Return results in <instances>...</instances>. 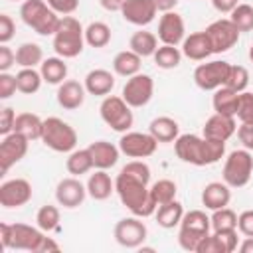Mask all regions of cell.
<instances>
[{
	"label": "cell",
	"instance_id": "1",
	"mask_svg": "<svg viewBox=\"0 0 253 253\" xmlns=\"http://www.w3.org/2000/svg\"><path fill=\"white\" fill-rule=\"evenodd\" d=\"M174 150H176V156L186 164L210 166L223 158L225 142L198 136V134H180L174 140Z\"/></svg>",
	"mask_w": 253,
	"mask_h": 253
},
{
	"label": "cell",
	"instance_id": "2",
	"mask_svg": "<svg viewBox=\"0 0 253 253\" xmlns=\"http://www.w3.org/2000/svg\"><path fill=\"white\" fill-rule=\"evenodd\" d=\"M115 192L121 200V204L136 217H148L156 211V202L150 194L148 184L119 172L115 178Z\"/></svg>",
	"mask_w": 253,
	"mask_h": 253
},
{
	"label": "cell",
	"instance_id": "3",
	"mask_svg": "<svg viewBox=\"0 0 253 253\" xmlns=\"http://www.w3.org/2000/svg\"><path fill=\"white\" fill-rule=\"evenodd\" d=\"M85 45V30L81 22L73 16H61L59 26L53 34V49L59 57L71 59L83 51Z\"/></svg>",
	"mask_w": 253,
	"mask_h": 253
},
{
	"label": "cell",
	"instance_id": "4",
	"mask_svg": "<svg viewBox=\"0 0 253 253\" xmlns=\"http://www.w3.org/2000/svg\"><path fill=\"white\" fill-rule=\"evenodd\" d=\"M22 22L40 36H53L59 26V14L53 12L45 0H24L20 6Z\"/></svg>",
	"mask_w": 253,
	"mask_h": 253
},
{
	"label": "cell",
	"instance_id": "5",
	"mask_svg": "<svg viewBox=\"0 0 253 253\" xmlns=\"http://www.w3.org/2000/svg\"><path fill=\"white\" fill-rule=\"evenodd\" d=\"M210 229H211V219H210V215H206V211H202V210L186 211L180 221V231H178L180 247L184 251L196 253L200 241L206 235H210Z\"/></svg>",
	"mask_w": 253,
	"mask_h": 253
},
{
	"label": "cell",
	"instance_id": "6",
	"mask_svg": "<svg viewBox=\"0 0 253 253\" xmlns=\"http://www.w3.org/2000/svg\"><path fill=\"white\" fill-rule=\"evenodd\" d=\"M40 140L53 152H71L77 146V132L63 119L47 117L43 119V130Z\"/></svg>",
	"mask_w": 253,
	"mask_h": 253
},
{
	"label": "cell",
	"instance_id": "7",
	"mask_svg": "<svg viewBox=\"0 0 253 253\" xmlns=\"http://www.w3.org/2000/svg\"><path fill=\"white\" fill-rule=\"evenodd\" d=\"M43 233L40 227H32L28 223H0V241L4 249H24L38 251Z\"/></svg>",
	"mask_w": 253,
	"mask_h": 253
},
{
	"label": "cell",
	"instance_id": "8",
	"mask_svg": "<svg viewBox=\"0 0 253 253\" xmlns=\"http://www.w3.org/2000/svg\"><path fill=\"white\" fill-rule=\"evenodd\" d=\"M223 182L229 188H243L253 174V154L247 148H239L227 154L223 162Z\"/></svg>",
	"mask_w": 253,
	"mask_h": 253
},
{
	"label": "cell",
	"instance_id": "9",
	"mask_svg": "<svg viewBox=\"0 0 253 253\" xmlns=\"http://www.w3.org/2000/svg\"><path fill=\"white\" fill-rule=\"evenodd\" d=\"M130 109L132 107H128L123 97L107 95L99 107V113H101V119L107 126H111L117 132H126L134 123Z\"/></svg>",
	"mask_w": 253,
	"mask_h": 253
},
{
	"label": "cell",
	"instance_id": "10",
	"mask_svg": "<svg viewBox=\"0 0 253 253\" xmlns=\"http://www.w3.org/2000/svg\"><path fill=\"white\" fill-rule=\"evenodd\" d=\"M229 63L223 59H213L208 63H200L194 69V83L202 91H215L225 85L227 73H229Z\"/></svg>",
	"mask_w": 253,
	"mask_h": 253
},
{
	"label": "cell",
	"instance_id": "11",
	"mask_svg": "<svg viewBox=\"0 0 253 253\" xmlns=\"http://www.w3.org/2000/svg\"><path fill=\"white\" fill-rule=\"evenodd\" d=\"M204 32L208 34L213 53H223V51L231 49L239 42V34H241L229 18H219V20L211 22Z\"/></svg>",
	"mask_w": 253,
	"mask_h": 253
},
{
	"label": "cell",
	"instance_id": "12",
	"mask_svg": "<svg viewBox=\"0 0 253 253\" xmlns=\"http://www.w3.org/2000/svg\"><path fill=\"white\" fill-rule=\"evenodd\" d=\"M152 95H154V81H152V77L146 75V73H136V75L126 79L121 97L126 101L128 107L138 109V107L148 105Z\"/></svg>",
	"mask_w": 253,
	"mask_h": 253
},
{
	"label": "cell",
	"instance_id": "13",
	"mask_svg": "<svg viewBox=\"0 0 253 253\" xmlns=\"http://www.w3.org/2000/svg\"><path fill=\"white\" fill-rule=\"evenodd\" d=\"M156 146H158V140L150 132L126 130L119 140L121 152L128 158H148L156 152Z\"/></svg>",
	"mask_w": 253,
	"mask_h": 253
},
{
	"label": "cell",
	"instance_id": "14",
	"mask_svg": "<svg viewBox=\"0 0 253 253\" xmlns=\"http://www.w3.org/2000/svg\"><path fill=\"white\" fill-rule=\"evenodd\" d=\"M148 235V229L146 225L142 223V217H125L121 221H117L115 225V239L119 245L126 247V249H136L144 243Z\"/></svg>",
	"mask_w": 253,
	"mask_h": 253
},
{
	"label": "cell",
	"instance_id": "15",
	"mask_svg": "<svg viewBox=\"0 0 253 253\" xmlns=\"http://www.w3.org/2000/svg\"><path fill=\"white\" fill-rule=\"evenodd\" d=\"M28 144L30 140L20 134V132H10L6 136H2V142H0V168H2V174H6L14 164H18L26 152H28Z\"/></svg>",
	"mask_w": 253,
	"mask_h": 253
},
{
	"label": "cell",
	"instance_id": "16",
	"mask_svg": "<svg viewBox=\"0 0 253 253\" xmlns=\"http://www.w3.org/2000/svg\"><path fill=\"white\" fill-rule=\"evenodd\" d=\"M32 200V184L26 178H12L0 186V206L22 208Z\"/></svg>",
	"mask_w": 253,
	"mask_h": 253
},
{
	"label": "cell",
	"instance_id": "17",
	"mask_svg": "<svg viewBox=\"0 0 253 253\" xmlns=\"http://www.w3.org/2000/svg\"><path fill=\"white\" fill-rule=\"evenodd\" d=\"M85 196H87V186H83L77 176L59 180V184L55 188V200H57V204L63 206V208H67V210L79 208L85 202Z\"/></svg>",
	"mask_w": 253,
	"mask_h": 253
},
{
	"label": "cell",
	"instance_id": "18",
	"mask_svg": "<svg viewBox=\"0 0 253 253\" xmlns=\"http://www.w3.org/2000/svg\"><path fill=\"white\" fill-rule=\"evenodd\" d=\"M186 38V26L180 14L176 12H164L158 22V40L168 45H178Z\"/></svg>",
	"mask_w": 253,
	"mask_h": 253
},
{
	"label": "cell",
	"instance_id": "19",
	"mask_svg": "<svg viewBox=\"0 0 253 253\" xmlns=\"http://www.w3.org/2000/svg\"><path fill=\"white\" fill-rule=\"evenodd\" d=\"M156 6L152 0H126L121 8L123 18L132 26H148L156 16Z\"/></svg>",
	"mask_w": 253,
	"mask_h": 253
},
{
	"label": "cell",
	"instance_id": "20",
	"mask_svg": "<svg viewBox=\"0 0 253 253\" xmlns=\"http://www.w3.org/2000/svg\"><path fill=\"white\" fill-rule=\"evenodd\" d=\"M237 132V123L235 117H227V115H219L213 113L206 125H204V136L206 138H213V140H227Z\"/></svg>",
	"mask_w": 253,
	"mask_h": 253
},
{
	"label": "cell",
	"instance_id": "21",
	"mask_svg": "<svg viewBox=\"0 0 253 253\" xmlns=\"http://www.w3.org/2000/svg\"><path fill=\"white\" fill-rule=\"evenodd\" d=\"M85 93H87L85 85H81L79 81L67 79V81H63L61 85H57L55 97H57L59 107H63L65 111H75V109H79V107L83 105Z\"/></svg>",
	"mask_w": 253,
	"mask_h": 253
},
{
	"label": "cell",
	"instance_id": "22",
	"mask_svg": "<svg viewBox=\"0 0 253 253\" xmlns=\"http://www.w3.org/2000/svg\"><path fill=\"white\" fill-rule=\"evenodd\" d=\"M87 148H89V152L93 156V166L99 168V170H109L119 162L121 148L115 146L109 140H95Z\"/></svg>",
	"mask_w": 253,
	"mask_h": 253
},
{
	"label": "cell",
	"instance_id": "23",
	"mask_svg": "<svg viewBox=\"0 0 253 253\" xmlns=\"http://www.w3.org/2000/svg\"><path fill=\"white\" fill-rule=\"evenodd\" d=\"M182 53L192 61H202L208 55H211L213 49H211V43L208 40V34L206 32H194V34L186 36L182 42Z\"/></svg>",
	"mask_w": 253,
	"mask_h": 253
},
{
	"label": "cell",
	"instance_id": "24",
	"mask_svg": "<svg viewBox=\"0 0 253 253\" xmlns=\"http://www.w3.org/2000/svg\"><path fill=\"white\" fill-rule=\"evenodd\" d=\"M85 89L89 95L107 97L115 87V75L107 69H93L85 75Z\"/></svg>",
	"mask_w": 253,
	"mask_h": 253
},
{
	"label": "cell",
	"instance_id": "25",
	"mask_svg": "<svg viewBox=\"0 0 253 253\" xmlns=\"http://www.w3.org/2000/svg\"><path fill=\"white\" fill-rule=\"evenodd\" d=\"M231 200V190L225 182H210L204 190H202V204L206 206V210H219L229 206Z\"/></svg>",
	"mask_w": 253,
	"mask_h": 253
},
{
	"label": "cell",
	"instance_id": "26",
	"mask_svg": "<svg viewBox=\"0 0 253 253\" xmlns=\"http://www.w3.org/2000/svg\"><path fill=\"white\" fill-rule=\"evenodd\" d=\"M85 186H87V194L97 202H103V200L111 198V194L115 192V182L111 180L107 170H99V168H97V172H93L89 176Z\"/></svg>",
	"mask_w": 253,
	"mask_h": 253
},
{
	"label": "cell",
	"instance_id": "27",
	"mask_svg": "<svg viewBox=\"0 0 253 253\" xmlns=\"http://www.w3.org/2000/svg\"><path fill=\"white\" fill-rule=\"evenodd\" d=\"M148 132L158 142H174L180 136V126L172 117H156L150 121Z\"/></svg>",
	"mask_w": 253,
	"mask_h": 253
},
{
	"label": "cell",
	"instance_id": "28",
	"mask_svg": "<svg viewBox=\"0 0 253 253\" xmlns=\"http://www.w3.org/2000/svg\"><path fill=\"white\" fill-rule=\"evenodd\" d=\"M140 65H142V57L138 53H134L132 49H125V51H119L115 57H113V69L117 75L121 77H132L136 73H140Z\"/></svg>",
	"mask_w": 253,
	"mask_h": 253
},
{
	"label": "cell",
	"instance_id": "29",
	"mask_svg": "<svg viewBox=\"0 0 253 253\" xmlns=\"http://www.w3.org/2000/svg\"><path fill=\"white\" fill-rule=\"evenodd\" d=\"M213 111L219 115H227V117H235L237 107H239V93H235L229 87H219L213 91V99H211Z\"/></svg>",
	"mask_w": 253,
	"mask_h": 253
},
{
	"label": "cell",
	"instance_id": "30",
	"mask_svg": "<svg viewBox=\"0 0 253 253\" xmlns=\"http://www.w3.org/2000/svg\"><path fill=\"white\" fill-rule=\"evenodd\" d=\"M184 213H186V211H184V206H182L178 200H172V202H168V204H162V206H158L156 211H154L158 225L164 227V229H172V227L180 225Z\"/></svg>",
	"mask_w": 253,
	"mask_h": 253
},
{
	"label": "cell",
	"instance_id": "31",
	"mask_svg": "<svg viewBox=\"0 0 253 253\" xmlns=\"http://www.w3.org/2000/svg\"><path fill=\"white\" fill-rule=\"evenodd\" d=\"M40 73L45 83L49 85H61L67 77V63L63 57H47L40 65Z\"/></svg>",
	"mask_w": 253,
	"mask_h": 253
},
{
	"label": "cell",
	"instance_id": "32",
	"mask_svg": "<svg viewBox=\"0 0 253 253\" xmlns=\"http://www.w3.org/2000/svg\"><path fill=\"white\" fill-rule=\"evenodd\" d=\"M14 130L24 134L30 142L42 138V130H43V119H40L36 113H20L16 117V125Z\"/></svg>",
	"mask_w": 253,
	"mask_h": 253
},
{
	"label": "cell",
	"instance_id": "33",
	"mask_svg": "<svg viewBox=\"0 0 253 253\" xmlns=\"http://www.w3.org/2000/svg\"><path fill=\"white\" fill-rule=\"evenodd\" d=\"M128 47L138 53L140 57H150L154 55V51L158 49V38L152 34V32H146V30H138L130 36V42H128Z\"/></svg>",
	"mask_w": 253,
	"mask_h": 253
},
{
	"label": "cell",
	"instance_id": "34",
	"mask_svg": "<svg viewBox=\"0 0 253 253\" xmlns=\"http://www.w3.org/2000/svg\"><path fill=\"white\" fill-rule=\"evenodd\" d=\"M65 168L71 176H81V174H87L93 166V156L89 152V148H79V150H71L69 156H67V162H65Z\"/></svg>",
	"mask_w": 253,
	"mask_h": 253
},
{
	"label": "cell",
	"instance_id": "35",
	"mask_svg": "<svg viewBox=\"0 0 253 253\" xmlns=\"http://www.w3.org/2000/svg\"><path fill=\"white\" fill-rule=\"evenodd\" d=\"M42 73L36 69V67H22L18 73H16V83H18V91L24 93V95H34L40 91L42 87Z\"/></svg>",
	"mask_w": 253,
	"mask_h": 253
},
{
	"label": "cell",
	"instance_id": "36",
	"mask_svg": "<svg viewBox=\"0 0 253 253\" xmlns=\"http://www.w3.org/2000/svg\"><path fill=\"white\" fill-rule=\"evenodd\" d=\"M43 61V49L42 45L34 42H26L16 49V63L20 67H36Z\"/></svg>",
	"mask_w": 253,
	"mask_h": 253
},
{
	"label": "cell",
	"instance_id": "37",
	"mask_svg": "<svg viewBox=\"0 0 253 253\" xmlns=\"http://www.w3.org/2000/svg\"><path fill=\"white\" fill-rule=\"evenodd\" d=\"M111 42V28L105 22H91L85 28V43L91 47H105Z\"/></svg>",
	"mask_w": 253,
	"mask_h": 253
},
{
	"label": "cell",
	"instance_id": "38",
	"mask_svg": "<svg viewBox=\"0 0 253 253\" xmlns=\"http://www.w3.org/2000/svg\"><path fill=\"white\" fill-rule=\"evenodd\" d=\"M182 51L176 47V45H168V43H162L156 51H154V63L160 67V69H174L180 65L182 61Z\"/></svg>",
	"mask_w": 253,
	"mask_h": 253
},
{
	"label": "cell",
	"instance_id": "39",
	"mask_svg": "<svg viewBox=\"0 0 253 253\" xmlns=\"http://www.w3.org/2000/svg\"><path fill=\"white\" fill-rule=\"evenodd\" d=\"M176 192H178L176 184L168 178H162V180H158L150 186V194H152L156 206H162V204H168V202L176 200Z\"/></svg>",
	"mask_w": 253,
	"mask_h": 253
},
{
	"label": "cell",
	"instance_id": "40",
	"mask_svg": "<svg viewBox=\"0 0 253 253\" xmlns=\"http://www.w3.org/2000/svg\"><path fill=\"white\" fill-rule=\"evenodd\" d=\"M211 229L213 231H221V229H237V213L233 210H229L227 206L225 208H219V210H213L211 213Z\"/></svg>",
	"mask_w": 253,
	"mask_h": 253
},
{
	"label": "cell",
	"instance_id": "41",
	"mask_svg": "<svg viewBox=\"0 0 253 253\" xmlns=\"http://www.w3.org/2000/svg\"><path fill=\"white\" fill-rule=\"evenodd\" d=\"M36 223L42 231H53L59 225V210L55 206H42L36 213Z\"/></svg>",
	"mask_w": 253,
	"mask_h": 253
},
{
	"label": "cell",
	"instance_id": "42",
	"mask_svg": "<svg viewBox=\"0 0 253 253\" xmlns=\"http://www.w3.org/2000/svg\"><path fill=\"white\" fill-rule=\"evenodd\" d=\"M229 20L235 24L239 32H251L253 30V6L237 4L235 10L229 14Z\"/></svg>",
	"mask_w": 253,
	"mask_h": 253
},
{
	"label": "cell",
	"instance_id": "43",
	"mask_svg": "<svg viewBox=\"0 0 253 253\" xmlns=\"http://www.w3.org/2000/svg\"><path fill=\"white\" fill-rule=\"evenodd\" d=\"M247 85H249V71L243 65H231L225 79V87L233 89L235 93H243Z\"/></svg>",
	"mask_w": 253,
	"mask_h": 253
},
{
	"label": "cell",
	"instance_id": "44",
	"mask_svg": "<svg viewBox=\"0 0 253 253\" xmlns=\"http://www.w3.org/2000/svg\"><path fill=\"white\" fill-rule=\"evenodd\" d=\"M121 172H123V174H128V176H132V178H136V180H140V182H144V184L150 182V168H148V164L142 162V160H130V162H126V164L121 168Z\"/></svg>",
	"mask_w": 253,
	"mask_h": 253
},
{
	"label": "cell",
	"instance_id": "45",
	"mask_svg": "<svg viewBox=\"0 0 253 253\" xmlns=\"http://www.w3.org/2000/svg\"><path fill=\"white\" fill-rule=\"evenodd\" d=\"M235 117L239 119V123L253 125V93H247V91L239 93V107Z\"/></svg>",
	"mask_w": 253,
	"mask_h": 253
},
{
	"label": "cell",
	"instance_id": "46",
	"mask_svg": "<svg viewBox=\"0 0 253 253\" xmlns=\"http://www.w3.org/2000/svg\"><path fill=\"white\" fill-rule=\"evenodd\" d=\"M215 237L219 239V243L223 245L225 253H233L239 245V237H237V229H221V231H213Z\"/></svg>",
	"mask_w": 253,
	"mask_h": 253
},
{
	"label": "cell",
	"instance_id": "47",
	"mask_svg": "<svg viewBox=\"0 0 253 253\" xmlns=\"http://www.w3.org/2000/svg\"><path fill=\"white\" fill-rule=\"evenodd\" d=\"M18 91L16 75H10L8 71H0V99H10Z\"/></svg>",
	"mask_w": 253,
	"mask_h": 253
},
{
	"label": "cell",
	"instance_id": "48",
	"mask_svg": "<svg viewBox=\"0 0 253 253\" xmlns=\"http://www.w3.org/2000/svg\"><path fill=\"white\" fill-rule=\"evenodd\" d=\"M16 111L12 107H4L0 111V134L6 136L10 132H14V125H16Z\"/></svg>",
	"mask_w": 253,
	"mask_h": 253
},
{
	"label": "cell",
	"instance_id": "49",
	"mask_svg": "<svg viewBox=\"0 0 253 253\" xmlns=\"http://www.w3.org/2000/svg\"><path fill=\"white\" fill-rule=\"evenodd\" d=\"M45 2L53 12L61 16H71L79 8V0H45Z\"/></svg>",
	"mask_w": 253,
	"mask_h": 253
},
{
	"label": "cell",
	"instance_id": "50",
	"mask_svg": "<svg viewBox=\"0 0 253 253\" xmlns=\"http://www.w3.org/2000/svg\"><path fill=\"white\" fill-rule=\"evenodd\" d=\"M196 253H225V251H223V245L219 243V239L215 237V233H210L200 241Z\"/></svg>",
	"mask_w": 253,
	"mask_h": 253
},
{
	"label": "cell",
	"instance_id": "51",
	"mask_svg": "<svg viewBox=\"0 0 253 253\" xmlns=\"http://www.w3.org/2000/svg\"><path fill=\"white\" fill-rule=\"evenodd\" d=\"M237 231L245 237H253V210H245L237 215Z\"/></svg>",
	"mask_w": 253,
	"mask_h": 253
},
{
	"label": "cell",
	"instance_id": "52",
	"mask_svg": "<svg viewBox=\"0 0 253 253\" xmlns=\"http://www.w3.org/2000/svg\"><path fill=\"white\" fill-rule=\"evenodd\" d=\"M16 24L8 14H0V43H8L14 38Z\"/></svg>",
	"mask_w": 253,
	"mask_h": 253
},
{
	"label": "cell",
	"instance_id": "53",
	"mask_svg": "<svg viewBox=\"0 0 253 253\" xmlns=\"http://www.w3.org/2000/svg\"><path fill=\"white\" fill-rule=\"evenodd\" d=\"M237 138H239V142L243 144V148L253 150V125L241 123V125L237 126Z\"/></svg>",
	"mask_w": 253,
	"mask_h": 253
},
{
	"label": "cell",
	"instance_id": "54",
	"mask_svg": "<svg viewBox=\"0 0 253 253\" xmlns=\"http://www.w3.org/2000/svg\"><path fill=\"white\" fill-rule=\"evenodd\" d=\"M16 63V51H12L6 43H0V71H8Z\"/></svg>",
	"mask_w": 253,
	"mask_h": 253
},
{
	"label": "cell",
	"instance_id": "55",
	"mask_svg": "<svg viewBox=\"0 0 253 253\" xmlns=\"http://www.w3.org/2000/svg\"><path fill=\"white\" fill-rule=\"evenodd\" d=\"M239 2L237 0H211V6L221 14H231Z\"/></svg>",
	"mask_w": 253,
	"mask_h": 253
},
{
	"label": "cell",
	"instance_id": "56",
	"mask_svg": "<svg viewBox=\"0 0 253 253\" xmlns=\"http://www.w3.org/2000/svg\"><path fill=\"white\" fill-rule=\"evenodd\" d=\"M61 247H59V243L57 241H53L51 237H45L43 235V239H42V243L38 245V251L36 253H42V251H59Z\"/></svg>",
	"mask_w": 253,
	"mask_h": 253
},
{
	"label": "cell",
	"instance_id": "57",
	"mask_svg": "<svg viewBox=\"0 0 253 253\" xmlns=\"http://www.w3.org/2000/svg\"><path fill=\"white\" fill-rule=\"evenodd\" d=\"M154 2V6H156V10L158 12H172L174 8H176V4H178V0H152Z\"/></svg>",
	"mask_w": 253,
	"mask_h": 253
},
{
	"label": "cell",
	"instance_id": "58",
	"mask_svg": "<svg viewBox=\"0 0 253 253\" xmlns=\"http://www.w3.org/2000/svg\"><path fill=\"white\" fill-rule=\"evenodd\" d=\"M125 2H126V0H99V4H101L105 10H109V12H121V8H123Z\"/></svg>",
	"mask_w": 253,
	"mask_h": 253
},
{
	"label": "cell",
	"instance_id": "59",
	"mask_svg": "<svg viewBox=\"0 0 253 253\" xmlns=\"http://www.w3.org/2000/svg\"><path fill=\"white\" fill-rule=\"evenodd\" d=\"M237 249H239L241 253H253V237H245V239L237 245Z\"/></svg>",
	"mask_w": 253,
	"mask_h": 253
},
{
	"label": "cell",
	"instance_id": "60",
	"mask_svg": "<svg viewBox=\"0 0 253 253\" xmlns=\"http://www.w3.org/2000/svg\"><path fill=\"white\" fill-rule=\"evenodd\" d=\"M249 59H251V63H253V43H251V47H249Z\"/></svg>",
	"mask_w": 253,
	"mask_h": 253
},
{
	"label": "cell",
	"instance_id": "61",
	"mask_svg": "<svg viewBox=\"0 0 253 253\" xmlns=\"http://www.w3.org/2000/svg\"><path fill=\"white\" fill-rule=\"evenodd\" d=\"M14 2H16V0H14Z\"/></svg>",
	"mask_w": 253,
	"mask_h": 253
}]
</instances>
